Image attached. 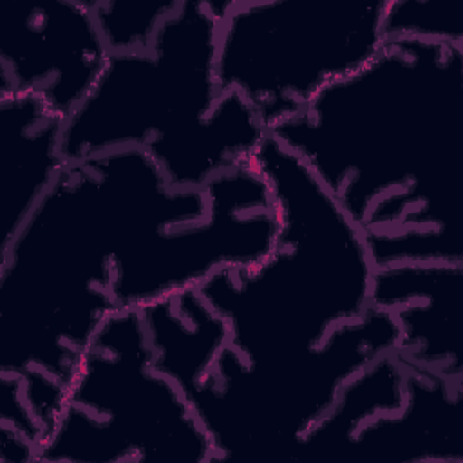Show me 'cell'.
<instances>
[{"instance_id": "9c48e42d", "label": "cell", "mask_w": 463, "mask_h": 463, "mask_svg": "<svg viewBox=\"0 0 463 463\" xmlns=\"http://www.w3.org/2000/svg\"><path fill=\"white\" fill-rule=\"evenodd\" d=\"M109 54L90 0L0 7V90L42 99L63 123L98 83Z\"/></svg>"}, {"instance_id": "5b68a950", "label": "cell", "mask_w": 463, "mask_h": 463, "mask_svg": "<svg viewBox=\"0 0 463 463\" xmlns=\"http://www.w3.org/2000/svg\"><path fill=\"white\" fill-rule=\"evenodd\" d=\"M215 463L181 387L152 360L139 309L114 313L87 344L34 463Z\"/></svg>"}, {"instance_id": "52a82bcc", "label": "cell", "mask_w": 463, "mask_h": 463, "mask_svg": "<svg viewBox=\"0 0 463 463\" xmlns=\"http://www.w3.org/2000/svg\"><path fill=\"white\" fill-rule=\"evenodd\" d=\"M463 382L389 351L295 445L302 463H463Z\"/></svg>"}, {"instance_id": "3957f363", "label": "cell", "mask_w": 463, "mask_h": 463, "mask_svg": "<svg viewBox=\"0 0 463 463\" xmlns=\"http://www.w3.org/2000/svg\"><path fill=\"white\" fill-rule=\"evenodd\" d=\"M269 136L344 208L376 268L463 262V45L387 38Z\"/></svg>"}, {"instance_id": "8992f818", "label": "cell", "mask_w": 463, "mask_h": 463, "mask_svg": "<svg viewBox=\"0 0 463 463\" xmlns=\"http://www.w3.org/2000/svg\"><path fill=\"white\" fill-rule=\"evenodd\" d=\"M385 0H228L217 76L269 134L383 47Z\"/></svg>"}, {"instance_id": "6da1fadb", "label": "cell", "mask_w": 463, "mask_h": 463, "mask_svg": "<svg viewBox=\"0 0 463 463\" xmlns=\"http://www.w3.org/2000/svg\"><path fill=\"white\" fill-rule=\"evenodd\" d=\"M255 159L279 212L275 246L197 291L226 324L222 391L257 423L300 436L354 374L396 349L398 326L371 304L376 266L362 232L311 170L269 134Z\"/></svg>"}, {"instance_id": "ba28073f", "label": "cell", "mask_w": 463, "mask_h": 463, "mask_svg": "<svg viewBox=\"0 0 463 463\" xmlns=\"http://www.w3.org/2000/svg\"><path fill=\"white\" fill-rule=\"evenodd\" d=\"M208 212L143 239L116 264L118 309H145L177 293L197 289L222 268L262 260L275 246L279 212L255 154L213 177Z\"/></svg>"}, {"instance_id": "7c38bea8", "label": "cell", "mask_w": 463, "mask_h": 463, "mask_svg": "<svg viewBox=\"0 0 463 463\" xmlns=\"http://www.w3.org/2000/svg\"><path fill=\"white\" fill-rule=\"evenodd\" d=\"M385 38L407 36L463 45V11L454 0H385Z\"/></svg>"}, {"instance_id": "30bf717a", "label": "cell", "mask_w": 463, "mask_h": 463, "mask_svg": "<svg viewBox=\"0 0 463 463\" xmlns=\"http://www.w3.org/2000/svg\"><path fill=\"white\" fill-rule=\"evenodd\" d=\"M371 304L394 318L398 356L463 382V262L376 268Z\"/></svg>"}, {"instance_id": "8fae6325", "label": "cell", "mask_w": 463, "mask_h": 463, "mask_svg": "<svg viewBox=\"0 0 463 463\" xmlns=\"http://www.w3.org/2000/svg\"><path fill=\"white\" fill-rule=\"evenodd\" d=\"M61 132L42 99L0 90V253L63 172Z\"/></svg>"}, {"instance_id": "7a4b0ae2", "label": "cell", "mask_w": 463, "mask_h": 463, "mask_svg": "<svg viewBox=\"0 0 463 463\" xmlns=\"http://www.w3.org/2000/svg\"><path fill=\"white\" fill-rule=\"evenodd\" d=\"M208 208L206 188L174 186L139 148L65 165L0 253L4 459L36 461L87 344L119 311L123 253Z\"/></svg>"}, {"instance_id": "277c9868", "label": "cell", "mask_w": 463, "mask_h": 463, "mask_svg": "<svg viewBox=\"0 0 463 463\" xmlns=\"http://www.w3.org/2000/svg\"><path fill=\"white\" fill-rule=\"evenodd\" d=\"M226 2L174 0L145 47L110 52L98 83L63 123L65 161L139 148L177 188H204L246 163L268 132L217 76Z\"/></svg>"}, {"instance_id": "4fadbf2b", "label": "cell", "mask_w": 463, "mask_h": 463, "mask_svg": "<svg viewBox=\"0 0 463 463\" xmlns=\"http://www.w3.org/2000/svg\"><path fill=\"white\" fill-rule=\"evenodd\" d=\"M110 52L145 47L174 0H90Z\"/></svg>"}]
</instances>
